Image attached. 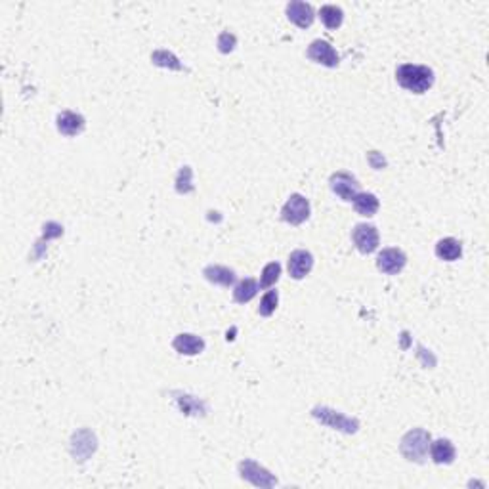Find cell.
I'll return each instance as SVG.
<instances>
[{"label":"cell","instance_id":"52a82bcc","mask_svg":"<svg viewBox=\"0 0 489 489\" xmlns=\"http://www.w3.org/2000/svg\"><path fill=\"white\" fill-rule=\"evenodd\" d=\"M405 264H407L405 253L400 251V249H394V247H392V249H384V251L379 254V258H377V268H379L382 274H386V276L400 274V272L405 268Z\"/></svg>","mask_w":489,"mask_h":489},{"label":"cell","instance_id":"ffe728a7","mask_svg":"<svg viewBox=\"0 0 489 489\" xmlns=\"http://www.w3.org/2000/svg\"><path fill=\"white\" fill-rule=\"evenodd\" d=\"M279 276H281V264L279 262H269L268 266L264 268V272H262L260 287L268 289L272 285H276Z\"/></svg>","mask_w":489,"mask_h":489},{"label":"cell","instance_id":"3957f363","mask_svg":"<svg viewBox=\"0 0 489 489\" xmlns=\"http://www.w3.org/2000/svg\"><path fill=\"white\" fill-rule=\"evenodd\" d=\"M281 218L291 226H300L310 218V203L308 199L300 193H292L289 201L283 205Z\"/></svg>","mask_w":489,"mask_h":489},{"label":"cell","instance_id":"6da1fadb","mask_svg":"<svg viewBox=\"0 0 489 489\" xmlns=\"http://www.w3.org/2000/svg\"><path fill=\"white\" fill-rule=\"evenodd\" d=\"M395 80L413 94H425L434 85V73L426 65L403 64L395 69Z\"/></svg>","mask_w":489,"mask_h":489},{"label":"cell","instance_id":"277c9868","mask_svg":"<svg viewBox=\"0 0 489 489\" xmlns=\"http://www.w3.org/2000/svg\"><path fill=\"white\" fill-rule=\"evenodd\" d=\"M352 239H354L357 251L363 254H371L379 249V229L371 224H357L352 231Z\"/></svg>","mask_w":489,"mask_h":489},{"label":"cell","instance_id":"30bf717a","mask_svg":"<svg viewBox=\"0 0 489 489\" xmlns=\"http://www.w3.org/2000/svg\"><path fill=\"white\" fill-rule=\"evenodd\" d=\"M287 17L291 19L292 24L300 27V29H308L310 25L314 24V8L306 4V2H300V0H294V2H289L287 4Z\"/></svg>","mask_w":489,"mask_h":489},{"label":"cell","instance_id":"ac0fdd59","mask_svg":"<svg viewBox=\"0 0 489 489\" xmlns=\"http://www.w3.org/2000/svg\"><path fill=\"white\" fill-rule=\"evenodd\" d=\"M379 199L373 193H357L354 199V208L355 213L362 214V216H375L379 211Z\"/></svg>","mask_w":489,"mask_h":489},{"label":"cell","instance_id":"ba28073f","mask_svg":"<svg viewBox=\"0 0 489 489\" xmlns=\"http://www.w3.org/2000/svg\"><path fill=\"white\" fill-rule=\"evenodd\" d=\"M314 417L319 418L323 425L331 426V428H339L342 432H355L357 430V420L354 418L344 417L342 413H337V411L327 409V407H321V409H314Z\"/></svg>","mask_w":489,"mask_h":489},{"label":"cell","instance_id":"8992f818","mask_svg":"<svg viewBox=\"0 0 489 489\" xmlns=\"http://www.w3.org/2000/svg\"><path fill=\"white\" fill-rule=\"evenodd\" d=\"M308 57L312 62H316L319 65H325V67H337L340 64V55L339 52L332 48L331 42L327 40H314L312 44L308 46Z\"/></svg>","mask_w":489,"mask_h":489},{"label":"cell","instance_id":"7a4b0ae2","mask_svg":"<svg viewBox=\"0 0 489 489\" xmlns=\"http://www.w3.org/2000/svg\"><path fill=\"white\" fill-rule=\"evenodd\" d=\"M428 450H430V434L423 428H415V430H411L402 438L400 451L407 461L425 463Z\"/></svg>","mask_w":489,"mask_h":489},{"label":"cell","instance_id":"4fadbf2b","mask_svg":"<svg viewBox=\"0 0 489 489\" xmlns=\"http://www.w3.org/2000/svg\"><path fill=\"white\" fill-rule=\"evenodd\" d=\"M172 346L178 354L197 355L205 350V340L201 337H195V335H190V332H181L174 339Z\"/></svg>","mask_w":489,"mask_h":489},{"label":"cell","instance_id":"7c38bea8","mask_svg":"<svg viewBox=\"0 0 489 489\" xmlns=\"http://www.w3.org/2000/svg\"><path fill=\"white\" fill-rule=\"evenodd\" d=\"M87 127L85 123V117L79 115V113H73V111H62L57 115V130L62 132L67 138H73V136L80 134L82 130Z\"/></svg>","mask_w":489,"mask_h":489},{"label":"cell","instance_id":"d6986e66","mask_svg":"<svg viewBox=\"0 0 489 489\" xmlns=\"http://www.w3.org/2000/svg\"><path fill=\"white\" fill-rule=\"evenodd\" d=\"M319 17L327 29H339L342 25V19H344V12L339 8V6H332V4H325L319 10Z\"/></svg>","mask_w":489,"mask_h":489},{"label":"cell","instance_id":"2e32d148","mask_svg":"<svg viewBox=\"0 0 489 489\" xmlns=\"http://www.w3.org/2000/svg\"><path fill=\"white\" fill-rule=\"evenodd\" d=\"M203 276H205L211 283L222 285V287H229V285H233V281H235V272L226 268V266H218V264L206 266Z\"/></svg>","mask_w":489,"mask_h":489},{"label":"cell","instance_id":"44dd1931","mask_svg":"<svg viewBox=\"0 0 489 489\" xmlns=\"http://www.w3.org/2000/svg\"><path fill=\"white\" fill-rule=\"evenodd\" d=\"M277 300H279V294L277 291H268L260 300V306H258V314L264 317H269L277 308Z\"/></svg>","mask_w":489,"mask_h":489},{"label":"cell","instance_id":"5b68a950","mask_svg":"<svg viewBox=\"0 0 489 489\" xmlns=\"http://www.w3.org/2000/svg\"><path fill=\"white\" fill-rule=\"evenodd\" d=\"M331 190L339 195L342 201H354L357 193H362V184L348 172H335L331 176Z\"/></svg>","mask_w":489,"mask_h":489},{"label":"cell","instance_id":"5bb4252c","mask_svg":"<svg viewBox=\"0 0 489 489\" xmlns=\"http://www.w3.org/2000/svg\"><path fill=\"white\" fill-rule=\"evenodd\" d=\"M463 254V244L461 241H457L455 237H445V239H440L438 244H436V256L440 260L445 262H453L461 258Z\"/></svg>","mask_w":489,"mask_h":489},{"label":"cell","instance_id":"9a60e30c","mask_svg":"<svg viewBox=\"0 0 489 489\" xmlns=\"http://www.w3.org/2000/svg\"><path fill=\"white\" fill-rule=\"evenodd\" d=\"M430 457L436 465H451L455 461V447L450 440H436L430 443Z\"/></svg>","mask_w":489,"mask_h":489},{"label":"cell","instance_id":"8fae6325","mask_svg":"<svg viewBox=\"0 0 489 489\" xmlns=\"http://www.w3.org/2000/svg\"><path fill=\"white\" fill-rule=\"evenodd\" d=\"M314 268V256L308 251H294L289 256V274L292 279H304Z\"/></svg>","mask_w":489,"mask_h":489},{"label":"cell","instance_id":"9c48e42d","mask_svg":"<svg viewBox=\"0 0 489 489\" xmlns=\"http://www.w3.org/2000/svg\"><path fill=\"white\" fill-rule=\"evenodd\" d=\"M239 472H241V476H243L244 480L253 481L254 486H260V488H272V486H276L277 483L276 478H274L266 468L256 465L254 461H243V463L239 465Z\"/></svg>","mask_w":489,"mask_h":489},{"label":"cell","instance_id":"e0dca14e","mask_svg":"<svg viewBox=\"0 0 489 489\" xmlns=\"http://www.w3.org/2000/svg\"><path fill=\"white\" fill-rule=\"evenodd\" d=\"M256 292H258V281L253 279V277H247V279H243V281H239V283L235 285V289H233V299H235V302H239V304H247V302H251V300L256 296Z\"/></svg>","mask_w":489,"mask_h":489}]
</instances>
